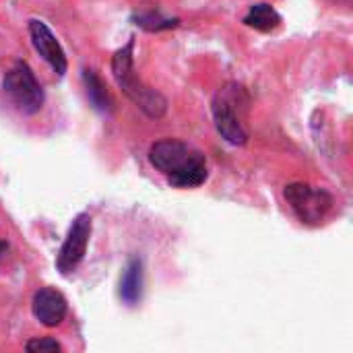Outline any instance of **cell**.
Wrapping results in <instances>:
<instances>
[{
  "mask_svg": "<svg viewBox=\"0 0 353 353\" xmlns=\"http://www.w3.org/2000/svg\"><path fill=\"white\" fill-rule=\"evenodd\" d=\"M149 161L174 188H196L209 178L205 153L180 139H161L153 143Z\"/></svg>",
  "mask_w": 353,
  "mask_h": 353,
  "instance_id": "1",
  "label": "cell"
},
{
  "mask_svg": "<svg viewBox=\"0 0 353 353\" xmlns=\"http://www.w3.org/2000/svg\"><path fill=\"white\" fill-rule=\"evenodd\" d=\"M110 68H112V77L118 85V89L151 120H159L165 116L168 112V99L147 87L134 72V35L128 37V41L118 48L112 56V62H110Z\"/></svg>",
  "mask_w": 353,
  "mask_h": 353,
  "instance_id": "2",
  "label": "cell"
},
{
  "mask_svg": "<svg viewBox=\"0 0 353 353\" xmlns=\"http://www.w3.org/2000/svg\"><path fill=\"white\" fill-rule=\"evenodd\" d=\"M250 108V95L244 85L230 81L217 89L211 99V114L217 132L234 147H244L248 143L246 116Z\"/></svg>",
  "mask_w": 353,
  "mask_h": 353,
  "instance_id": "3",
  "label": "cell"
},
{
  "mask_svg": "<svg viewBox=\"0 0 353 353\" xmlns=\"http://www.w3.org/2000/svg\"><path fill=\"white\" fill-rule=\"evenodd\" d=\"M2 91L10 103L25 116H33L43 108V89L35 79L31 66L23 60H17L2 77Z\"/></svg>",
  "mask_w": 353,
  "mask_h": 353,
  "instance_id": "4",
  "label": "cell"
},
{
  "mask_svg": "<svg viewBox=\"0 0 353 353\" xmlns=\"http://www.w3.org/2000/svg\"><path fill=\"white\" fill-rule=\"evenodd\" d=\"M283 196L292 207V211L296 213V217L306 225H319L321 221H325V217L331 213L335 205L333 196L327 190L314 188L306 182L288 184Z\"/></svg>",
  "mask_w": 353,
  "mask_h": 353,
  "instance_id": "5",
  "label": "cell"
},
{
  "mask_svg": "<svg viewBox=\"0 0 353 353\" xmlns=\"http://www.w3.org/2000/svg\"><path fill=\"white\" fill-rule=\"evenodd\" d=\"M89 238H91V215L79 213L72 219L66 238L60 246V252L56 256V269L60 271V275L68 277L79 269V265L87 254Z\"/></svg>",
  "mask_w": 353,
  "mask_h": 353,
  "instance_id": "6",
  "label": "cell"
},
{
  "mask_svg": "<svg viewBox=\"0 0 353 353\" xmlns=\"http://www.w3.org/2000/svg\"><path fill=\"white\" fill-rule=\"evenodd\" d=\"M27 27H29V37H31L35 52L52 66V70L58 77H64V72L68 68V60H66V54H64L60 41L52 33V29L39 19H31Z\"/></svg>",
  "mask_w": 353,
  "mask_h": 353,
  "instance_id": "7",
  "label": "cell"
},
{
  "mask_svg": "<svg viewBox=\"0 0 353 353\" xmlns=\"http://www.w3.org/2000/svg\"><path fill=\"white\" fill-rule=\"evenodd\" d=\"M31 312L37 323H41L48 329H54V327H60L62 321L66 319L68 304H66V298L58 290L41 288L33 294Z\"/></svg>",
  "mask_w": 353,
  "mask_h": 353,
  "instance_id": "8",
  "label": "cell"
},
{
  "mask_svg": "<svg viewBox=\"0 0 353 353\" xmlns=\"http://www.w3.org/2000/svg\"><path fill=\"white\" fill-rule=\"evenodd\" d=\"M143 261L139 256H130L118 281V296L126 306H137L143 300Z\"/></svg>",
  "mask_w": 353,
  "mask_h": 353,
  "instance_id": "9",
  "label": "cell"
},
{
  "mask_svg": "<svg viewBox=\"0 0 353 353\" xmlns=\"http://www.w3.org/2000/svg\"><path fill=\"white\" fill-rule=\"evenodd\" d=\"M83 85H85V95H87L93 110H97L99 114H112L114 112L112 93L108 91V85L97 74V70L83 68Z\"/></svg>",
  "mask_w": 353,
  "mask_h": 353,
  "instance_id": "10",
  "label": "cell"
},
{
  "mask_svg": "<svg viewBox=\"0 0 353 353\" xmlns=\"http://www.w3.org/2000/svg\"><path fill=\"white\" fill-rule=\"evenodd\" d=\"M242 23L246 27H250V29L261 31V33H269V31H275L281 25V14L269 2H259V4H252L248 8Z\"/></svg>",
  "mask_w": 353,
  "mask_h": 353,
  "instance_id": "11",
  "label": "cell"
},
{
  "mask_svg": "<svg viewBox=\"0 0 353 353\" xmlns=\"http://www.w3.org/2000/svg\"><path fill=\"white\" fill-rule=\"evenodd\" d=\"M134 25H139L143 31L149 33H159V31H168V29H176L180 25L178 17H163L161 12L149 10V12H137L132 14Z\"/></svg>",
  "mask_w": 353,
  "mask_h": 353,
  "instance_id": "12",
  "label": "cell"
},
{
  "mask_svg": "<svg viewBox=\"0 0 353 353\" xmlns=\"http://www.w3.org/2000/svg\"><path fill=\"white\" fill-rule=\"evenodd\" d=\"M25 352L29 353H54V352H62V345L52 339V337H37V339H31L25 343Z\"/></svg>",
  "mask_w": 353,
  "mask_h": 353,
  "instance_id": "13",
  "label": "cell"
},
{
  "mask_svg": "<svg viewBox=\"0 0 353 353\" xmlns=\"http://www.w3.org/2000/svg\"><path fill=\"white\" fill-rule=\"evenodd\" d=\"M6 250H8V244H6L4 240H0V261H2V256L6 254Z\"/></svg>",
  "mask_w": 353,
  "mask_h": 353,
  "instance_id": "14",
  "label": "cell"
}]
</instances>
